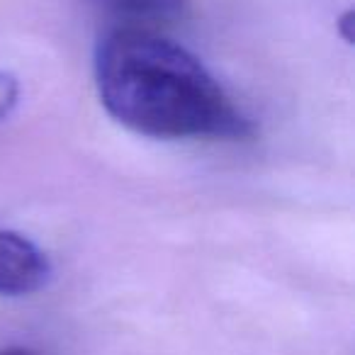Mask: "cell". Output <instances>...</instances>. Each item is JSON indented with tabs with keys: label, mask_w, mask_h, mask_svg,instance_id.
I'll return each instance as SVG.
<instances>
[{
	"label": "cell",
	"mask_w": 355,
	"mask_h": 355,
	"mask_svg": "<svg viewBox=\"0 0 355 355\" xmlns=\"http://www.w3.org/2000/svg\"><path fill=\"white\" fill-rule=\"evenodd\" d=\"M355 12L345 10L343 15L338 17V35L343 37L345 44H353V25H355Z\"/></svg>",
	"instance_id": "5"
},
{
	"label": "cell",
	"mask_w": 355,
	"mask_h": 355,
	"mask_svg": "<svg viewBox=\"0 0 355 355\" xmlns=\"http://www.w3.org/2000/svg\"><path fill=\"white\" fill-rule=\"evenodd\" d=\"M20 98V83L10 71H0V122L15 110Z\"/></svg>",
	"instance_id": "4"
},
{
	"label": "cell",
	"mask_w": 355,
	"mask_h": 355,
	"mask_svg": "<svg viewBox=\"0 0 355 355\" xmlns=\"http://www.w3.org/2000/svg\"><path fill=\"white\" fill-rule=\"evenodd\" d=\"M95 88L107 114L153 139H246L253 124L209 69L151 27H114L95 49Z\"/></svg>",
	"instance_id": "1"
},
{
	"label": "cell",
	"mask_w": 355,
	"mask_h": 355,
	"mask_svg": "<svg viewBox=\"0 0 355 355\" xmlns=\"http://www.w3.org/2000/svg\"><path fill=\"white\" fill-rule=\"evenodd\" d=\"M49 277V258L32 239L12 229H0V295H32L42 290Z\"/></svg>",
	"instance_id": "2"
},
{
	"label": "cell",
	"mask_w": 355,
	"mask_h": 355,
	"mask_svg": "<svg viewBox=\"0 0 355 355\" xmlns=\"http://www.w3.org/2000/svg\"><path fill=\"white\" fill-rule=\"evenodd\" d=\"M95 3L129 22H141L139 27L180 22L190 12V0H95Z\"/></svg>",
	"instance_id": "3"
},
{
	"label": "cell",
	"mask_w": 355,
	"mask_h": 355,
	"mask_svg": "<svg viewBox=\"0 0 355 355\" xmlns=\"http://www.w3.org/2000/svg\"><path fill=\"white\" fill-rule=\"evenodd\" d=\"M0 355H37V353L30 348H22V345H10V348L0 350Z\"/></svg>",
	"instance_id": "6"
}]
</instances>
